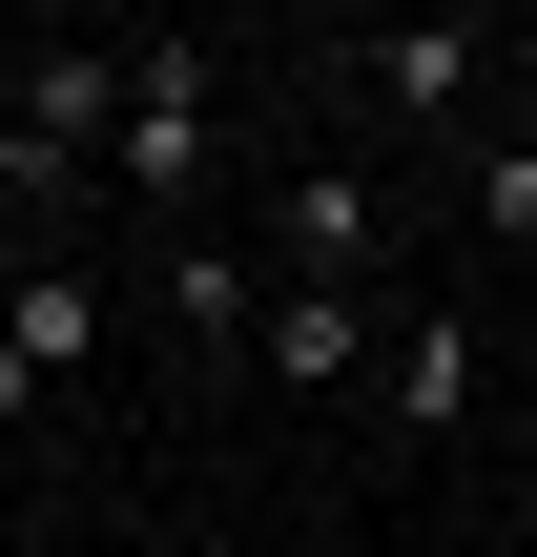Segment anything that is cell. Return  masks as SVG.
I'll return each mask as SVG.
<instances>
[{
    "instance_id": "52a82bcc",
    "label": "cell",
    "mask_w": 537,
    "mask_h": 557,
    "mask_svg": "<svg viewBox=\"0 0 537 557\" xmlns=\"http://www.w3.org/2000/svg\"><path fill=\"white\" fill-rule=\"evenodd\" d=\"M476 413V310H414L393 331V434H455Z\"/></svg>"
},
{
    "instance_id": "30bf717a",
    "label": "cell",
    "mask_w": 537,
    "mask_h": 557,
    "mask_svg": "<svg viewBox=\"0 0 537 557\" xmlns=\"http://www.w3.org/2000/svg\"><path fill=\"white\" fill-rule=\"evenodd\" d=\"M21 413H41V372H21V351H0V434H21Z\"/></svg>"
},
{
    "instance_id": "9c48e42d",
    "label": "cell",
    "mask_w": 537,
    "mask_h": 557,
    "mask_svg": "<svg viewBox=\"0 0 537 557\" xmlns=\"http://www.w3.org/2000/svg\"><path fill=\"white\" fill-rule=\"evenodd\" d=\"M476 227H497V248H537V145H476Z\"/></svg>"
},
{
    "instance_id": "ba28073f",
    "label": "cell",
    "mask_w": 537,
    "mask_h": 557,
    "mask_svg": "<svg viewBox=\"0 0 537 557\" xmlns=\"http://www.w3.org/2000/svg\"><path fill=\"white\" fill-rule=\"evenodd\" d=\"M166 310H186V331H207V351H248V310H269V289H248V269H228V248H166Z\"/></svg>"
},
{
    "instance_id": "5b68a950",
    "label": "cell",
    "mask_w": 537,
    "mask_h": 557,
    "mask_svg": "<svg viewBox=\"0 0 537 557\" xmlns=\"http://www.w3.org/2000/svg\"><path fill=\"white\" fill-rule=\"evenodd\" d=\"M248 372H269V393H352V372H373V289H269V310H248Z\"/></svg>"
},
{
    "instance_id": "8992f818",
    "label": "cell",
    "mask_w": 537,
    "mask_h": 557,
    "mask_svg": "<svg viewBox=\"0 0 537 557\" xmlns=\"http://www.w3.org/2000/svg\"><path fill=\"white\" fill-rule=\"evenodd\" d=\"M0 351H21L41 393H83V372H103V289H83V248H41V269L0 289Z\"/></svg>"
},
{
    "instance_id": "3957f363",
    "label": "cell",
    "mask_w": 537,
    "mask_h": 557,
    "mask_svg": "<svg viewBox=\"0 0 537 557\" xmlns=\"http://www.w3.org/2000/svg\"><path fill=\"white\" fill-rule=\"evenodd\" d=\"M269 248H290V289H373V248H393L373 165H290V186H269Z\"/></svg>"
},
{
    "instance_id": "7a4b0ae2",
    "label": "cell",
    "mask_w": 537,
    "mask_h": 557,
    "mask_svg": "<svg viewBox=\"0 0 537 557\" xmlns=\"http://www.w3.org/2000/svg\"><path fill=\"white\" fill-rule=\"evenodd\" d=\"M103 165H124V207H186V186H207V62H186V41H124Z\"/></svg>"
},
{
    "instance_id": "6da1fadb",
    "label": "cell",
    "mask_w": 537,
    "mask_h": 557,
    "mask_svg": "<svg viewBox=\"0 0 537 557\" xmlns=\"http://www.w3.org/2000/svg\"><path fill=\"white\" fill-rule=\"evenodd\" d=\"M103 124H124V41H103V62H21V124H0V186H21V207H62V186L103 165Z\"/></svg>"
},
{
    "instance_id": "277c9868",
    "label": "cell",
    "mask_w": 537,
    "mask_h": 557,
    "mask_svg": "<svg viewBox=\"0 0 537 557\" xmlns=\"http://www.w3.org/2000/svg\"><path fill=\"white\" fill-rule=\"evenodd\" d=\"M352 83H373L393 124H476V83H497V21H393V41H352Z\"/></svg>"
}]
</instances>
